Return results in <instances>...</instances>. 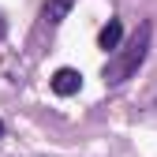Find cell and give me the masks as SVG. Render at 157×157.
I'll return each instance as SVG.
<instances>
[{"mask_svg":"<svg viewBox=\"0 0 157 157\" xmlns=\"http://www.w3.org/2000/svg\"><path fill=\"white\" fill-rule=\"evenodd\" d=\"M4 34H8V23H4V19H0V37H4Z\"/></svg>","mask_w":157,"mask_h":157,"instance_id":"5b68a950","label":"cell"},{"mask_svg":"<svg viewBox=\"0 0 157 157\" xmlns=\"http://www.w3.org/2000/svg\"><path fill=\"white\" fill-rule=\"evenodd\" d=\"M49 86L56 97H75L78 90H82V71H75V67H56L52 78H49Z\"/></svg>","mask_w":157,"mask_h":157,"instance_id":"7a4b0ae2","label":"cell"},{"mask_svg":"<svg viewBox=\"0 0 157 157\" xmlns=\"http://www.w3.org/2000/svg\"><path fill=\"white\" fill-rule=\"evenodd\" d=\"M150 41H153V23H139V30H135L127 41L109 56V64H105V71H101L105 86H120V82H127V78L146 64Z\"/></svg>","mask_w":157,"mask_h":157,"instance_id":"6da1fadb","label":"cell"},{"mask_svg":"<svg viewBox=\"0 0 157 157\" xmlns=\"http://www.w3.org/2000/svg\"><path fill=\"white\" fill-rule=\"evenodd\" d=\"M120 45H124V23L120 19H109L101 26V34H97V49L101 52H116Z\"/></svg>","mask_w":157,"mask_h":157,"instance_id":"3957f363","label":"cell"},{"mask_svg":"<svg viewBox=\"0 0 157 157\" xmlns=\"http://www.w3.org/2000/svg\"><path fill=\"white\" fill-rule=\"evenodd\" d=\"M71 11V0H45V8H41V23L49 26V30H56L64 23V15Z\"/></svg>","mask_w":157,"mask_h":157,"instance_id":"277c9868","label":"cell"},{"mask_svg":"<svg viewBox=\"0 0 157 157\" xmlns=\"http://www.w3.org/2000/svg\"><path fill=\"white\" fill-rule=\"evenodd\" d=\"M0 139H4V120H0Z\"/></svg>","mask_w":157,"mask_h":157,"instance_id":"8992f818","label":"cell"}]
</instances>
